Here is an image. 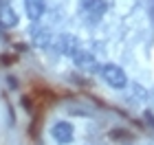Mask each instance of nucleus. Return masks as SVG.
Instances as JSON below:
<instances>
[{"instance_id": "nucleus-7", "label": "nucleus", "mask_w": 154, "mask_h": 145, "mask_svg": "<svg viewBox=\"0 0 154 145\" xmlns=\"http://www.w3.org/2000/svg\"><path fill=\"white\" fill-rule=\"evenodd\" d=\"M55 44H57L60 53H66V55H73L77 51V40L73 35H62V38L55 40Z\"/></svg>"}, {"instance_id": "nucleus-8", "label": "nucleus", "mask_w": 154, "mask_h": 145, "mask_svg": "<svg viewBox=\"0 0 154 145\" xmlns=\"http://www.w3.org/2000/svg\"><path fill=\"white\" fill-rule=\"evenodd\" d=\"M0 7H9V0H0Z\"/></svg>"}, {"instance_id": "nucleus-5", "label": "nucleus", "mask_w": 154, "mask_h": 145, "mask_svg": "<svg viewBox=\"0 0 154 145\" xmlns=\"http://www.w3.org/2000/svg\"><path fill=\"white\" fill-rule=\"evenodd\" d=\"M73 59H75V64L79 68H84V71H93V68L97 66V62H95L93 55L86 53V51H79V48L73 53Z\"/></svg>"}, {"instance_id": "nucleus-4", "label": "nucleus", "mask_w": 154, "mask_h": 145, "mask_svg": "<svg viewBox=\"0 0 154 145\" xmlns=\"http://www.w3.org/2000/svg\"><path fill=\"white\" fill-rule=\"evenodd\" d=\"M44 9H46V0H24V11L33 22L44 16Z\"/></svg>"}, {"instance_id": "nucleus-2", "label": "nucleus", "mask_w": 154, "mask_h": 145, "mask_svg": "<svg viewBox=\"0 0 154 145\" xmlns=\"http://www.w3.org/2000/svg\"><path fill=\"white\" fill-rule=\"evenodd\" d=\"M79 9L88 20L97 22V20L106 13V2H103V0H79Z\"/></svg>"}, {"instance_id": "nucleus-6", "label": "nucleus", "mask_w": 154, "mask_h": 145, "mask_svg": "<svg viewBox=\"0 0 154 145\" xmlns=\"http://www.w3.org/2000/svg\"><path fill=\"white\" fill-rule=\"evenodd\" d=\"M18 24V13L11 7H0V26L2 29H13Z\"/></svg>"}, {"instance_id": "nucleus-3", "label": "nucleus", "mask_w": 154, "mask_h": 145, "mask_svg": "<svg viewBox=\"0 0 154 145\" xmlns=\"http://www.w3.org/2000/svg\"><path fill=\"white\" fill-rule=\"evenodd\" d=\"M51 134H53V139L57 141L60 145H66V143H71V141H73L75 130H73V125H71L68 121H57V123L53 125Z\"/></svg>"}, {"instance_id": "nucleus-1", "label": "nucleus", "mask_w": 154, "mask_h": 145, "mask_svg": "<svg viewBox=\"0 0 154 145\" xmlns=\"http://www.w3.org/2000/svg\"><path fill=\"white\" fill-rule=\"evenodd\" d=\"M101 77L103 81L110 86V88H125V84H128V77H125L123 68H119L117 64H106L101 68Z\"/></svg>"}]
</instances>
